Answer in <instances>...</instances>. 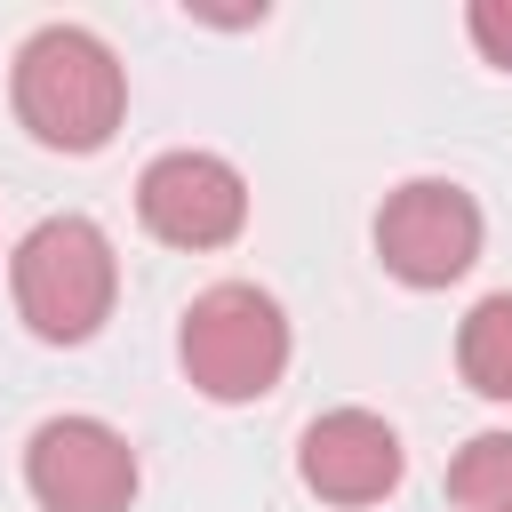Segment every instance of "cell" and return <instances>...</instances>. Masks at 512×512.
<instances>
[{"mask_svg": "<svg viewBox=\"0 0 512 512\" xmlns=\"http://www.w3.org/2000/svg\"><path fill=\"white\" fill-rule=\"evenodd\" d=\"M448 496H456V512H512V432L464 440L448 464Z\"/></svg>", "mask_w": 512, "mask_h": 512, "instance_id": "obj_9", "label": "cell"}, {"mask_svg": "<svg viewBox=\"0 0 512 512\" xmlns=\"http://www.w3.org/2000/svg\"><path fill=\"white\" fill-rule=\"evenodd\" d=\"M112 240L88 216H48L24 232L16 248V312L32 320V336L48 344H80L104 328L112 312Z\"/></svg>", "mask_w": 512, "mask_h": 512, "instance_id": "obj_2", "label": "cell"}, {"mask_svg": "<svg viewBox=\"0 0 512 512\" xmlns=\"http://www.w3.org/2000/svg\"><path fill=\"white\" fill-rule=\"evenodd\" d=\"M376 256L408 280V288H448L472 256H480V208L472 192L440 184V176H416L384 200L376 216Z\"/></svg>", "mask_w": 512, "mask_h": 512, "instance_id": "obj_4", "label": "cell"}, {"mask_svg": "<svg viewBox=\"0 0 512 512\" xmlns=\"http://www.w3.org/2000/svg\"><path fill=\"white\" fill-rule=\"evenodd\" d=\"M176 352H184V376H192L208 400H256V392H272L280 368H288V320H280V304H272L264 288L224 280V288L192 296Z\"/></svg>", "mask_w": 512, "mask_h": 512, "instance_id": "obj_3", "label": "cell"}, {"mask_svg": "<svg viewBox=\"0 0 512 512\" xmlns=\"http://www.w3.org/2000/svg\"><path fill=\"white\" fill-rule=\"evenodd\" d=\"M120 64L96 32L80 24H40L24 48H16V112L40 144L56 152H96L112 128H120Z\"/></svg>", "mask_w": 512, "mask_h": 512, "instance_id": "obj_1", "label": "cell"}, {"mask_svg": "<svg viewBox=\"0 0 512 512\" xmlns=\"http://www.w3.org/2000/svg\"><path fill=\"white\" fill-rule=\"evenodd\" d=\"M456 368H464V384H472V392L512 400V296H480V304L464 312Z\"/></svg>", "mask_w": 512, "mask_h": 512, "instance_id": "obj_8", "label": "cell"}, {"mask_svg": "<svg viewBox=\"0 0 512 512\" xmlns=\"http://www.w3.org/2000/svg\"><path fill=\"white\" fill-rule=\"evenodd\" d=\"M296 472H304V488L328 496V504H376V496H392V480H400V440H392L384 416L336 408V416L304 424Z\"/></svg>", "mask_w": 512, "mask_h": 512, "instance_id": "obj_7", "label": "cell"}, {"mask_svg": "<svg viewBox=\"0 0 512 512\" xmlns=\"http://www.w3.org/2000/svg\"><path fill=\"white\" fill-rule=\"evenodd\" d=\"M472 48L488 56V64H504L512 72V0H472Z\"/></svg>", "mask_w": 512, "mask_h": 512, "instance_id": "obj_10", "label": "cell"}, {"mask_svg": "<svg viewBox=\"0 0 512 512\" xmlns=\"http://www.w3.org/2000/svg\"><path fill=\"white\" fill-rule=\"evenodd\" d=\"M136 208L168 248H224L248 224V184L216 152H160L136 184Z\"/></svg>", "mask_w": 512, "mask_h": 512, "instance_id": "obj_6", "label": "cell"}, {"mask_svg": "<svg viewBox=\"0 0 512 512\" xmlns=\"http://www.w3.org/2000/svg\"><path fill=\"white\" fill-rule=\"evenodd\" d=\"M24 480L48 512H128L136 496V456L112 424L96 416H48L24 448Z\"/></svg>", "mask_w": 512, "mask_h": 512, "instance_id": "obj_5", "label": "cell"}]
</instances>
